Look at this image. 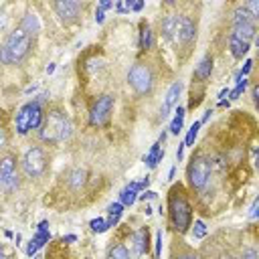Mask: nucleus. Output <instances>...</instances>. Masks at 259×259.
Returning a JSON list of instances; mask_svg holds the SVG:
<instances>
[{
	"label": "nucleus",
	"mask_w": 259,
	"mask_h": 259,
	"mask_svg": "<svg viewBox=\"0 0 259 259\" xmlns=\"http://www.w3.org/2000/svg\"><path fill=\"white\" fill-rule=\"evenodd\" d=\"M30 47H32V36H28V34L18 26V28H14V30L6 36L4 45L0 47V61L6 63V65H10V63H20V61L28 55Z\"/></svg>",
	"instance_id": "nucleus-1"
},
{
	"label": "nucleus",
	"mask_w": 259,
	"mask_h": 259,
	"mask_svg": "<svg viewBox=\"0 0 259 259\" xmlns=\"http://www.w3.org/2000/svg\"><path fill=\"white\" fill-rule=\"evenodd\" d=\"M69 136H71V123L67 115L61 113L59 109L49 111V115L40 123V140L49 144H57V142L67 140Z\"/></svg>",
	"instance_id": "nucleus-2"
},
{
	"label": "nucleus",
	"mask_w": 259,
	"mask_h": 259,
	"mask_svg": "<svg viewBox=\"0 0 259 259\" xmlns=\"http://www.w3.org/2000/svg\"><path fill=\"white\" fill-rule=\"evenodd\" d=\"M42 123V109L38 101H30L22 105L16 113V130L18 134H26L28 130H36Z\"/></svg>",
	"instance_id": "nucleus-3"
},
{
	"label": "nucleus",
	"mask_w": 259,
	"mask_h": 259,
	"mask_svg": "<svg viewBox=\"0 0 259 259\" xmlns=\"http://www.w3.org/2000/svg\"><path fill=\"white\" fill-rule=\"evenodd\" d=\"M170 221L182 233L190 227V204L178 190H174L170 196Z\"/></svg>",
	"instance_id": "nucleus-4"
},
{
	"label": "nucleus",
	"mask_w": 259,
	"mask_h": 259,
	"mask_svg": "<svg viewBox=\"0 0 259 259\" xmlns=\"http://www.w3.org/2000/svg\"><path fill=\"white\" fill-rule=\"evenodd\" d=\"M127 81L130 85L134 87L136 93L140 95H146L152 91V85H154V75H152V69L144 63H136L130 73H127Z\"/></svg>",
	"instance_id": "nucleus-5"
},
{
	"label": "nucleus",
	"mask_w": 259,
	"mask_h": 259,
	"mask_svg": "<svg viewBox=\"0 0 259 259\" xmlns=\"http://www.w3.org/2000/svg\"><path fill=\"white\" fill-rule=\"evenodd\" d=\"M45 168H47V156H45V152L40 148H30L24 154V158H22V170H24V174L30 176V178H36V176H40L45 172Z\"/></svg>",
	"instance_id": "nucleus-6"
},
{
	"label": "nucleus",
	"mask_w": 259,
	"mask_h": 259,
	"mask_svg": "<svg viewBox=\"0 0 259 259\" xmlns=\"http://www.w3.org/2000/svg\"><path fill=\"white\" fill-rule=\"evenodd\" d=\"M210 176V162L206 158H192L188 166V182L192 188H202Z\"/></svg>",
	"instance_id": "nucleus-7"
},
{
	"label": "nucleus",
	"mask_w": 259,
	"mask_h": 259,
	"mask_svg": "<svg viewBox=\"0 0 259 259\" xmlns=\"http://www.w3.org/2000/svg\"><path fill=\"white\" fill-rule=\"evenodd\" d=\"M111 107H113V97H111V95H101V97L93 103V107H91L89 123H91V125H103V123L109 119Z\"/></svg>",
	"instance_id": "nucleus-8"
},
{
	"label": "nucleus",
	"mask_w": 259,
	"mask_h": 259,
	"mask_svg": "<svg viewBox=\"0 0 259 259\" xmlns=\"http://www.w3.org/2000/svg\"><path fill=\"white\" fill-rule=\"evenodd\" d=\"M0 186L6 190H14L18 186L16 164H14V156H10V154L0 160Z\"/></svg>",
	"instance_id": "nucleus-9"
},
{
	"label": "nucleus",
	"mask_w": 259,
	"mask_h": 259,
	"mask_svg": "<svg viewBox=\"0 0 259 259\" xmlns=\"http://www.w3.org/2000/svg\"><path fill=\"white\" fill-rule=\"evenodd\" d=\"M53 6H55V12L61 16L63 22H73L79 16V12L83 10V4L75 2V0H59Z\"/></svg>",
	"instance_id": "nucleus-10"
},
{
	"label": "nucleus",
	"mask_w": 259,
	"mask_h": 259,
	"mask_svg": "<svg viewBox=\"0 0 259 259\" xmlns=\"http://www.w3.org/2000/svg\"><path fill=\"white\" fill-rule=\"evenodd\" d=\"M51 239V233H49V223L47 221H42L40 225H38V231H36V235L30 239V243H28V247H26V255H34L47 241Z\"/></svg>",
	"instance_id": "nucleus-11"
},
{
	"label": "nucleus",
	"mask_w": 259,
	"mask_h": 259,
	"mask_svg": "<svg viewBox=\"0 0 259 259\" xmlns=\"http://www.w3.org/2000/svg\"><path fill=\"white\" fill-rule=\"evenodd\" d=\"M180 20H182V14H168V16H164V20H162V34L168 40L176 42L178 30H180Z\"/></svg>",
	"instance_id": "nucleus-12"
},
{
	"label": "nucleus",
	"mask_w": 259,
	"mask_h": 259,
	"mask_svg": "<svg viewBox=\"0 0 259 259\" xmlns=\"http://www.w3.org/2000/svg\"><path fill=\"white\" fill-rule=\"evenodd\" d=\"M132 253L134 257H142L148 251V229H138L132 235Z\"/></svg>",
	"instance_id": "nucleus-13"
},
{
	"label": "nucleus",
	"mask_w": 259,
	"mask_h": 259,
	"mask_svg": "<svg viewBox=\"0 0 259 259\" xmlns=\"http://www.w3.org/2000/svg\"><path fill=\"white\" fill-rule=\"evenodd\" d=\"M194 34H196V28H194L192 20H190L188 16L182 14L180 30H178V38H176V42H180V45H190V42L194 40Z\"/></svg>",
	"instance_id": "nucleus-14"
},
{
	"label": "nucleus",
	"mask_w": 259,
	"mask_h": 259,
	"mask_svg": "<svg viewBox=\"0 0 259 259\" xmlns=\"http://www.w3.org/2000/svg\"><path fill=\"white\" fill-rule=\"evenodd\" d=\"M180 91H182V83H180V81H176V83L170 85V89H168V93H166V99H164V103H162V109H160L162 119H164V117L168 115V111L176 105V101H178V97H180Z\"/></svg>",
	"instance_id": "nucleus-15"
},
{
	"label": "nucleus",
	"mask_w": 259,
	"mask_h": 259,
	"mask_svg": "<svg viewBox=\"0 0 259 259\" xmlns=\"http://www.w3.org/2000/svg\"><path fill=\"white\" fill-rule=\"evenodd\" d=\"M231 36H235V38H239L243 42H249L255 36V24L253 22H249V24H235Z\"/></svg>",
	"instance_id": "nucleus-16"
},
{
	"label": "nucleus",
	"mask_w": 259,
	"mask_h": 259,
	"mask_svg": "<svg viewBox=\"0 0 259 259\" xmlns=\"http://www.w3.org/2000/svg\"><path fill=\"white\" fill-rule=\"evenodd\" d=\"M20 28L28 34V36H34L36 32H38V28H40V24H38V18H36V14H32V12H28L24 18H22V22H20Z\"/></svg>",
	"instance_id": "nucleus-17"
},
{
	"label": "nucleus",
	"mask_w": 259,
	"mask_h": 259,
	"mask_svg": "<svg viewBox=\"0 0 259 259\" xmlns=\"http://www.w3.org/2000/svg\"><path fill=\"white\" fill-rule=\"evenodd\" d=\"M210 71H212V59H210V57H204V59L198 63V67H196V71H194V77L200 79V81H204V79H208Z\"/></svg>",
	"instance_id": "nucleus-18"
},
{
	"label": "nucleus",
	"mask_w": 259,
	"mask_h": 259,
	"mask_svg": "<svg viewBox=\"0 0 259 259\" xmlns=\"http://www.w3.org/2000/svg\"><path fill=\"white\" fill-rule=\"evenodd\" d=\"M162 158H164V150H160V144H154L152 150L148 152V156H144V162H146L150 168H154L158 162H162Z\"/></svg>",
	"instance_id": "nucleus-19"
},
{
	"label": "nucleus",
	"mask_w": 259,
	"mask_h": 259,
	"mask_svg": "<svg viewBox=\"0 0 259 259\" xmlns=\"http://www.w3.org/2000/svg\"><path fill=\"white\" fill-rule=\"evenodd\" d=\"M247 51H249V42H243V40L231 36V53L235 59H241L243 55H247Z\"/></svg>",
	"instance_id": "nucleus-20"
},
{
	"label": "nucleus",
	"mask_w": 259,
	"mask_h": 259,
	"mask_svg": "<svg viewBox=\"0 0 259 259\" xmlns=\"http://www.w3.org/2000/svg\"><path fill=\"white\" fill-rule=\"evenodd\" d=\"M255 18L245 10V6H239L235 12H233V26L235 24H249V22H253Z\"/></svg>",
	"instance_id": "nucleus-21"
},
{
	"label": "nucleus",
	"mask_w": 259,
	"mask_h": 259,
	"mask_svg": "<svg viewBox=\"0 0 259 259\" xmlns=\"http://www.w3.org/2000/svg\"><path fill=\"white\" fill-rule=\"evenodd\" d=\"M85 176H87V172L85 170H81V168H75L73 172H71V176H69V184H71V188H81L83 184H85Z\"/></svg>",
	"instance_id": "nucleus-22"
},
{
	"label": "nucleus",
	"mask_w": 259,
	"mask_h": 259,
	"mask_svg": "<svg viewBox=\"0 0 259 259\" xmlns=\"http://www.w3.org/2000/svg\"><path fill=\"white\" fill-rule=\"evenodd\" d=\"M174 113H176V115H174V119H172V123H170V132H172V134H178V132L182 130V123H184V107H178Z\"/></svg>",
	"instance_id": "nucleus-23"
},
{
	"label": "nucleus",
	"mask_w": 259,
	"mask_h": 259,
	"mask_svg": "<svg viewBox=\"0 0 259 259\" xmlns=\"http://www.w3.org/2000/svg\"><path fill=\"white\" fill-rule=\"evenodd\" d=\"M107 259H130V253L123 245H113L107 253Z\"/></svg>",
	"instance_id": "nucleus-24"
},
{
	"label": "nucleus",
	"mask_w": 259,
	"mask_h": 259,
	"mask_svg": "<svg viewBox=\"0 0 259 259\" xmlns=\"http://www.w3.org/2000/svg\"><path fill=\"white\" fill-rule=\"evenodd\" d=\"M136 198H138V194H136V190H132V188H123L121 190V194H119V200H121V204H127V206H132L134 202H136Z\"/></svg>",
	"instance_id": "nucleus-25"
},
{
	"label": "nucleus",
	"mask_w": 259,
	"mask_h": 259,
	"mask_svg": "<svg viewBox=\"0 0 259 259\" xmlns=\"http://www.w3.org/2000/svg\"><path fill=\"white\" fill-rule=\"evenodd\" d=\"M152 45V32L148 26H142V34H140V49H150Z\"/></svg>",
	"instance_id": "nucleus-26"
},
{
	"label": "nucleus",
	"mask_w": 259,
	"mask_h": 259,
	"mask_svg": "<svg viewBox=\"0 0 259 259\" xmlns=\"http://www.w3.org/2000/svg\"><path fill=\"white\" fill-rule=\"evenodd\" d=\"M198 127H200V121H194V123L190 125V130H188V136H186V140H184V146H192V144H194V140H196V134H198Z\"/></svg>",
	"instance_id": "nucleus-27"
},
{
	"label": "nucleus",
	"mask_w": 259,
	"mask_h": 259,
	"mask_svg": "<svg viewBox=\"0 0 259 259\" xmlns=\"http://www.w3.org/2000/svg\"><path fill=\"white\" fill-rule=\"evenodd\" d=\"M89 225H91V229H93L95 233H103V231L109 229V227H107V221H103V219H93Z\"/></svg>",
	"instance_id": "nucleus-28"
},
{
	"label": "nucleus",
	"mask_w": 259,
	"mask_h": 259,
	"mask_svg": "<svg viewBox=\"0 0 259 259\" xmlns=\"http://www.w3.org/2000/svg\"><path fill=\"white\" fill-rule=\"evenodd\" d=\"M192 235H194V239H202V237L206 235V227H204V223H202V221H194Z\"/></svg>",
	"instance_id": "nucleus-29"
},
{
	"label": "nucleus",
	"mask_w": 259,
	"mask_h": 259,
	"mask_svg": "<svg viewBox=\"0 0 259 259\" xmlns=\"http://www.w3.org/2000/svg\"><path fill=\"white\" fill-rule=\"evenodd\" d=\"M121 208H123V204H121V202H113V204H109L107 212H109V217L119 219V217H121Z\"/></svg>",
	"instance_id": "nucleus-30"
},
{
	"label": "nucleus",
	"mask_w": 259,
	"mask_h": 259,
	"mask_svg": "<svg viewBox=\"0 0 259 259\" xmlns=\"http://www.w3.org/2000/svg\"><path fill=\"white\" fill-rule=\"evenodd\" d=\"M245 89H247V79H241V81L237 83V87L233 89V93H231V99H237V97H239V95H241Z\"/></svg>",
	"instance_id": "nucleus-31"
},
{
	"label": "nucleus",
	"mask_w": 259,
	"mask_h": 259,
	"mask_svg": "<svg viewBox=\"0 0 259 259\" xmlns=\"http://www.w3.org/2000/svg\"><path fill=\"white\" fill-rule=\"evenodd\" d=\"M245 10H247L253 18H257V16H259V2H257V0H251V2L245 6Z\"/></svg>",
	"instance_id": "nucleus-32"
},
{
	"label": "nucleus",
	"mask_w": 259,
	"mask_h": 259,
	"mask_svg": "<svg viewBox=\"0 0 259 259\" xmlns=\"http://www.w3.org/2000/svg\"><path fill=\"white\" fill-rule=\"evenodd\" d=\"M154 255H156V259H160V255H162V233L160 231L156 233V253Z\"/></svg>",
	"instance_id": "nucleus-33"
},
{
	"label": "nucleus",
	"mask_w": 259,
	"mask_h": 259,
	"mask_svg": "<svg viewBox=\"0 0 259 259\" xmlns=\"http://www.w3.org/2000/svg\"><path fill=\"white\" fill-rule=\"evenodd\" d=\"M243 259H257V251L255 249H245L243 251Z\"/></svg>",
	"instance_id": "nucleus-34"
},
{
	"label": "nucleus",
	"mask_w": 259,
	"mask_h": 259,
	"mask_svg": "<svg viewBox=\"0 0 259 259\" xmlns=\"http://www.w3.org/2000/svg\"><path fill=\"white\" fill-rule=\"evenodd\" d=\"M257 206H259V198H255V200H253V204H251V210H249V217H251V219H255V217H257Z\"/></svg>",
	"instance_id": "nucleus-35"
},
{
	"label": "nucleus",
	"mask_w": 259,
	"mask_h": 259,
	"mask_svg": "<svg viewBox=\"0 0 259 259\" xmlns=\"http://www.w3.org/2000/svg\"><path fill=\"white\" fill-rule=\"evenodd\" d=\"M6 24H8V16H6V12L0 10V32L6 28Z\"/></svg>",
	"instance_id": "nucleus-36"
},
{
	"label": "nucleus",
	"mask_w": 259,
	"mask_h": 259,
	"mask_svg": "<svg viewBox=\"0 0 259 259\" xmlns=\"http://www.w3.org/2000/svg\"><path fill=\"white\" fill-rule=\"evenodd\" d=\"M140 198H142V200H146V198L152 200V198H156V192H154V190H146L144 194H140Z\"/></svg>",
	"instance_id": "nucleus-37"
},
{
	"label": "nucleus",
	"mask_w": 259,
	"mask_h": 259,
	"mask_svg": "<svg viewBox=\"0 0 259 259\" xmlns=\"http://www.w3.org/2000/svg\"><path fill=\"white\" fill-rule=\"evenodd\" d=\"M103 18H105V14H103V10H99V8H97V10H95V22L99 24V22H103Z\"/></svg>",
	"instance_id": "nucleus-38"
},
{
	"label": "nucleus",
	"mask_w": 259,
	"mask_h": 259,
	"mask_svg": "<svg viewBox=\"0 0 259 259\" xmlns=\"http://www.w3.org/2000/svg\"><path fill=\"white\" fill-rule=\"evenodd\" d=\"M111 6H113V2H109V0L99 2V10H107V8H111Z\"/></svg>",
	"instance_id": "nucleus-39"
},
{
	"label": "nucleus",
	"mask_w": 259,
	"mask_h": 259,
	"mask_svg": "<svg viewBox=\"0 0 259 259\" xmlns=\"http://www.w3.org/2000/svg\"><path fill=\"white\" fill-rule=\"evenodd\" d=\"M251 65H253V63H251V61H247V63H245V67H243L239 73H241V75H247V73H249V69H251Z\"/></svg>",
	"instance_id": "nucleus-40"
},
{
	"label": "nucleus",
	"mask_w": 259,
	"mask_h": 259,
	"mask_svg": "<svg viewBox=\"0 0 259 259\" xmlns=\"http://www.w3.org/2000/svg\"><path fill=\"white\" fill-rule=\"evenodd\" d=\"M182 152H184V144H178V150H176V158L182 160Z\"/></svg>",
	"instance_id": "nucleus-41"
},
{
	"label": "nucleus",
	"mask_w": 259,
	"mask_h": 259,
	"mask_svg": "<svg viewBox=\"0 0 259 259\" xmlns=\"http://www.w3.org/2000/svg\"><path fill=\"white\" fill-rule=\"evenodd\" d=\"M6 146V136H4V130L0 127V148H4Z\"/></svg>",
	"instance_id": "nucleus-42"
},
{
	"label": "nucleus",
	"mask_w": 259,
	"mask_h": 259,
	"mask_svg": "<svg viewBox=\"0 0 259 259\" xmlns=\"http://www.w3.org/2000/svg\"><path fill=\"white\" fill-rule=\"evenodd\" d=\"M144 8V2H134L132 4V10H142Z\"/></svg>",
	"instance_id": "nucleus-43"
},
{
	"label": "nucleus",
	"mask_w": 259,
	"mask_h": 259,
	"mask_svg": "<svg viewBox=\"0 0 259 259\" xmlns=\"http://www.w3.org/2000/svg\"><path fill=\"white\" fill-rule=\"evenodd\" d=\"M178 259H198L196 255H192V253H186V255H180Z\"/></svg>",
	"instance_id": "nucleus-44"
},
{
	"label": "nucleus",
	"mask_w": 259,
	"mask_h": 259,
	"mask_svg": "<svg viewBox=\"0 0 259 259\" xmlns=\"http://www.w3.org/2000/svg\"><path fill=\"white\" fill-rule=\"evenodd\" d=\"M210 115H212V109H208V111H206V113H204V117H202V119H200V123H204V121H206V119H208V117H210Z\"/></svg>",
	"instance_id": "nucleus-45"
},
{
	"label": "nucleus",
	"mask_w": 259,
	"mask_h": 259,
	"mask_svg": "<svg viewBox=\"0 0 259 259\" xmlns=\"http://www.w3.org/2000/svg\"><path fill=\"white\" fill-rule=\"evenodd\" d=\"M219 259H237V257H235V255H231V253H223Z\"/></svg>",
	"instance_id": "nucleus-46"
},
{
	"label": "nucleus",
	"mask_w": 259,
	"mask_h": 259,
	"mask_svg": "<svg viewBox=\"0 0 259 259\" xmlns=\"http://www.w3.org/2000/svg\"><path fill=\"white\" fill-rule=\"evenodd\" d=\"M53 71H55V63H49V67H47V73H49V75H51V73H53Z\"/></svg>",
	"instance_id": "nucleus-47"
},
{
	"label": "nucleus",
	"mask_w": 259,
	"mask_h": 259,
	"mask_svg": "<svg viewBox=\"0 0 259 259\" xmlns=\"http://www.w3.org/2000/svg\"><path fill=\"white\" fill-rule=\"evenodd\" d=\"M77 237L75 235H67V237H63V241H75Z\"/></svg>",
	"instance_id": "nucleus-48"
},
{
	"label": "nucleus",
	"mask_w": 259,
	"mask_h": 259,
	"mask_svg": "<svg viewBox=\"0 0 259 259\" xmlns=\"http://www.w3.org/2000/svg\"><path fill=\"white\" fill-rule=\"evenodd\" d=\"M227 93H229V89H221V91H219V97H225Z\"/></svg>",
	"instance_id": "nucleus-49"
},
{
	"label": "nucleus",
	"mask_w": 259,
	"mask_h": 259,
	"mask_svg": "<svg viewBox=\"0 0 259 259\" xmlns=\"http://www.w3.org/2000/svg\"><path fill=\"white\" fill-rule=\"evenodd\" d=\"M0 259H6V253H4V249H2V245H0Z\"/></svg>",
	"instance_id": "nucleus-50"
}]
</instances>
